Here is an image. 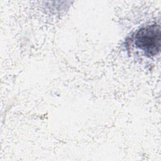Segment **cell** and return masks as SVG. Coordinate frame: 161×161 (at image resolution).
<instances>
[{
	"label": "cell",
	"instance_id": "6da1fadb",
	"mask_svg": "<svg viewBox=\"0 0 161 161\" xmlns=\"http://www.w3.org/2000/svg\"><path fill=\"white\" fill-rule=\"evenodd\" d=\"M160 27L153 24L143 26L133 35L135 46L146 55L154 56L160 50Z\"/></svg>",
	"mask_w": 161,
	"mask_h": 161
}]
</instances>
